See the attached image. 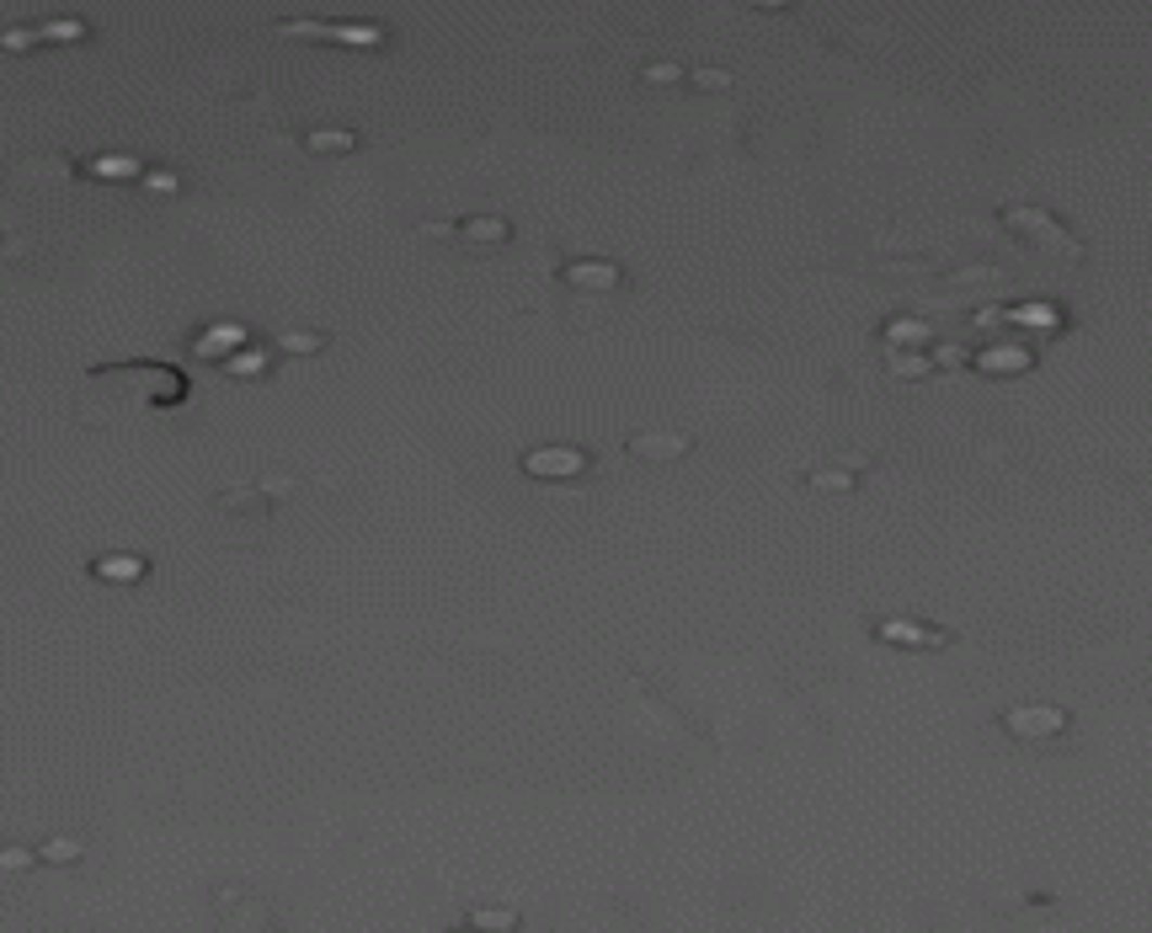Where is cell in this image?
<instances>
[{
    "mask_svg": "<svg viewBox=\"0 0 1152 933\" xmlns=\"http://www.w3.org/2000/svg\"><path fill=\"white\" fill-rule=\"evenodd\" d=\"M645 80H651V86H667V80H678V64H651Z\"/></svg>",
    "mask_w": 1152,
    "mask_h": 933,
    "instance_id": "obj_19",
    "label": "cell"
},
{
    "mask_svg": "<svg viewBox=\"0 0 1152 933\" xmlns=\"http://www.w3.org/2000/svg\"><path fill=\"white\" fill-rule=\"evenodd\" d=\"M561 278L572 289H587V294H614L625 283V272L614 261H572V267H561Z\"/></svg>",
    "mask_w": 1152,
    "mask_h": 933,
    "instance_id": "obj_4",
    "label": "cell"
},
{
    "mask_svg": "<svg viewBox=\"0 0 1152 933\" xmlns=\"http://www.w3.org/2000/svg\"><path fill=\"white\" fill-rule=\"evenodd\" d=\"M523 470H528V475H581L587 459H581L576 448H534V453L523 459Z\"/></svg>",
    "mask_w": 1152,
    "mask_h": 933,
    "instance_id": "obj_5",
    "label": "cell"
},
{
    "mask_svg": "<svg viewBox=\"0 0 1152 933\" xmlns=\"http://www.w3.org/2000/svg\"><path fill=\"white\" fill-rule=\"evenodd\" d=\"M33 865H38V848H27V843H0V874L33 870Z\"/></svg>",
    "mask_w": 1152,
    "mask_h": 933,
    "instance_id": "obj_13",
    "label": "cell"
},
{
    "mask_svg": "<svg viewBox=\"0 0 1152 933\" xmlns=\"http://www.w3.org/2000/svg\"><path fill=\"white\" fill-rule=\"evenodd\" d=\"M689 448H694L689 433H636L630 437V453L645 459V464H673V459H683Z\"/></svg>",
    "mask_w": 1152,
    "mask_h": 933,
    "instance_id": "obj_3",
    "label": "cell"
},
{
    "mask_svg": "<svg viewBox=\"0 0 1152 933\" xmlns=\"http://www.w3.org/2000/svg\"><path fill=\"white\" fill-rule=\"evenodd\" d=\"M331 336H320V331H305V325H294V331H283L278 336V347L289 353V358H310V353H320Z\"/></svg>",
    "mask_w": 1152,
    "mask_h": 933,
    "instance_id": "obj_10",
    "label": "cell"
},
{
    "mask_svg": "<svg viewBox=\"0 0 1152 933\" xmlns=\"http://www.w3.org/2000/svg\"><path fill=\"white\" fill-rule=\"evenodd\" d=\"M150 565L139 555H102V560H91V576L97 581H139Z\"/></svg>",
    "mask_w": 1152,
    "mask_h": 933,
    "instance_id": "obj_7",
    "label": "cell"
},
{
    "mask_svg": "<svg viewBox=\"0 0 1152 933\" xmlns=\"http://www.w3.org/2000/svg\"><path fill=\"white\" fill-rule=\"evenodd\" d=\"M694 80H700L704 91H720V86H726V75H720V69H700Z\"/></svg>",
    "mask_w": 1152,
    "mask_h": 933,
    "instance_id": "obj_20",
    "label": "cell"
},
{
    "mask_svg": "<svg viewBox=\"0 0 1152 933\" xmlns=\"http://www.w3.org/2000/svg\"><path fill=\"white\" fill-rule=\"evenodd\" d=\"M881 635H886V640H912V646H939V635H923V629H912V624H881Z\"/></svg>",
    "mask_w": 1152,
    "mask_h": 933,
    "instance_id": "obj_14",
    "label": "cell"
},
{
    "mask_svg": "<svg viewBox=\"0 0 1152 933\" xmlns=\"http://www.w3.org/2000/svg\"><path fill=\"white\" fill-rule=\"evenodd\" d=\"M305 150L310 155H353L358 150V133L353 128H310L305 133Z\"/></svg>",
    "mask_w": 1152,
    "mask_h": 933,
    "instance_id": "obj_6",
    "label": "cell"
},
{
    "mask_svg": "<svg viewBox=\"0 0 1152 933\" xmlns=\"http://www.w3.org/2000/svg\"><path fill=\"white\" fill-rule=\"evenodd\" d=\"M97 182H124V177H144V166L133 161V155H97L91 166H86Z\"/></svg>",
    "mask_w": 1152,
    "mask_h": 933,
    "instance_id": "obj_8",
    "label": "cell"
},
{
    "mask_svg": "<svg viewBox=\"0 0 1152 933\" xmlns=\"http://www.w3.org/2000/svg\"><path fill=\"white\" fill-rule=\"evenodd\" d=\"M69 182H75V161L64 150H33L11 166V187L22 192H64Z\"/></svg>",
    "mask_w": 1152,
    "mask_h": 933,
    "instance_id": "obj_1",
    "label": "cell"
},
{
    "mask_svg": "<svg viewBox=\"0 0 1152 933\" xmlns=\"http://www.w3.org/2000/svg\"><path fill=\"white\" fill-rule=\"evenodd\" d=\"M43 38H54V43H80V38H86V22H49Z\"/></svg>",
    "mask_w": 1152,
    "mask_h": 933,
    "instance_id": "obj_16",
    "label": "cell"
},
{
    "mask_svg": "<svg viewBox=\"0 0 1152 933\" xmlns=\"http://www.w3.org/2000/svg\"><path fill=\"white\" fill-rule=\"evenodd\" d=\"M139 182L150 187V192H166V197H171V192H182V177H177V171H144Z\"/></svg>",
    "mask_w": 1152,
    "mask_h": 933,
    "instance_id": "obj_18",
    "label": "cell"
},
{
    "mask_svg": "<svg viewBox=\"0 0 1152 933\" xmlns=\"http://www.w3.org/2000/svg\"><path fill=\"white\" fill-rule=\"evenodd\" d=\"M459 235L470 246H497V241H508V219H464Z\"/></svg>",
    "mask_w": 1152,
    "mask_h": 933,
    "instance_id": "obj_9",
    "label": "cell"
},
{
    "mask_svg": "<svg viewBox=\"0 0 1152 933\" xmlns=\"http://www.w3.org/2000/svg\"><path fill=\"white\" fill-rule=\"evenodd\" d=\"M475 929H486V933H512V929H517V912H475Z\"/></svg>",
    "mask_w": 1152,
    "mask_h": 933,
    "instance_id": "obj_15",
    "label": "cell"
},
{
    "mask_svg": "<svg viewBox=\"0 0 1152 933\" xmlns=\"http://www.w3.org/2000/svg\"><path fill=\"white\" fill-rule=\"evenodd\" d=\"M1009 726L1040 737V731H1062V715H1057V710H1014V715H1009Z\"/></svg>",
    "mask_w": 1152,
    "mask_h": 933,
    "instance_id": "obj_11",
    "label": "cell"
},
{
    "mask_svg": "<svg viewBox=\"0 0 1152 933\" xmlns=\"http://www.w3.org/2000/svg\"><path fill=\"white\" fill-rule=\"evenodd\" d=\"M214 507H219L225 517H235V523H261V517H272L278 501L267 497L261 486H230V491L214 497Z\"/></svg>",
    "mask_w": 1152,
    "mask_h": 933,
    "instance_id": "obj_2",
    "label": "cell"
},
{
    "mask_svg": "<svg viewBox=\"0 0 1152 933\" xmlns=\"http://www.w3.org/2000/svg\"><path fill=\"white\" fill-rule=\"evenodd\" d=\"M38 38H43V33H33V27H5V33H0V49L16 54V49H33Z\"/></svg>",
    "mask_w": 1152,
    "mask_h": 933,
    "instance_id": "obj_17",
    "label": "cell"
},
{
    "mask_svg": "<svg viewBox=\"0 0 1152 933\" xmlns=\"http://www.w3.org/2000/svg\"><path fill=\"white\" fill-rule=\"evenodd\" d=\"M38 859H43V865H75V859H80V838H49V843H43V848H38Z\"/></svg>",
    "mask_w": 1152,
    "mask_h": 933,
    "instance_id": "obj_12",
    "label": "cell"
}]
</instances>
